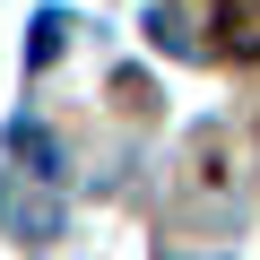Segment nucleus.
Listing matches in <instances>:
<instances>
[{"label":"nucleus","mask_w":260,"mask_h":260,"mask_svg":"<svg viewBox=\"0 0 260 260\" xmlns=\"http://www.w3.org/2000/svg\"><path fill=\"white\" fill-rule=\"evenodd\" d=\"M0 225H9L18 243H52V234H61V200H52V191H26V182L0 174Z\"/></svg>","instance_id":"f257e3e1"},{"label":"nucleus","mask_w":260,"mask_h":260,"mask_svg":"<svg viewBox=\"0 0 260 260\" xmlns=\"http://www.w3.org/2000/svg\"><path fill=\"white\" fill-rule=\"evenodd\" d=\"M9 156H18V165H26L35 182H61V139H52L44 121H26V113L9 121Z\"/></svg>","instance_id":"f03ea898"},{"label":"nucleus","mask_w":260,"mask_h":260,"mask_svg":"<svg viewBox=\"0 0 260 260\" xmlns=\"http://www.w3.org/2000/svg\"><path fill=\"white\" fill-rule=\"evenodd\" d=\"M61 44H70V9H44V18H35V35H26V70H52V61H61Z\"/></svg>","instance_id":"7ed1b4c3"}]
</instances>
